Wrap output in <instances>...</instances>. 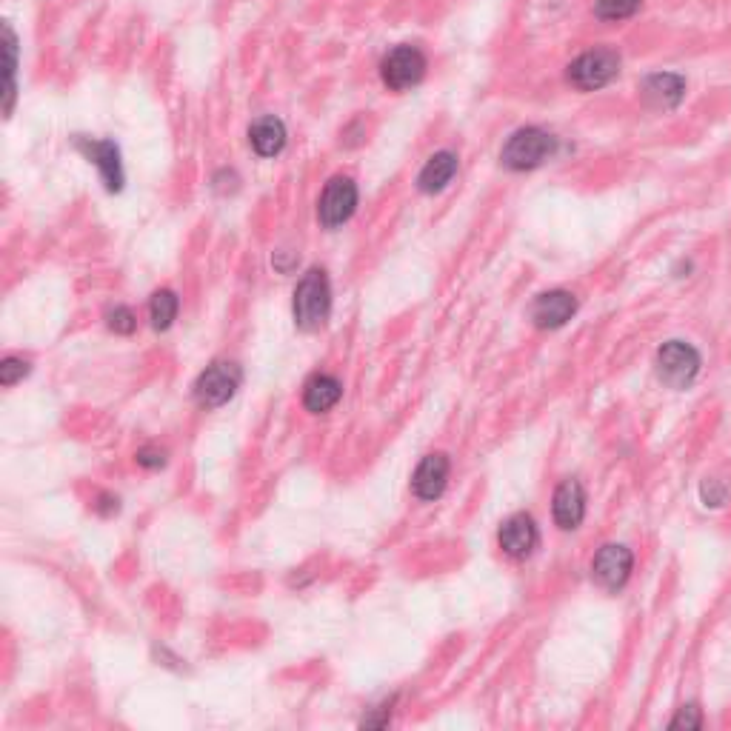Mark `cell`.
<instances>
[{
  "label": "cell",
  "mask_w": 731,
  "mask_h": 731,
  "mask_svg": "<svg viewBox=\"0 0 731 731\" xmlns=\"http://www.w3.org/2000/svg\"><path fill=\"white\" fill-rule=\"evenodd\" d=\"M457 172V155L452 152H437L429 158V163L423 166L420 178H417V186L423 192H440L449 180L455 178Z\"/></svg>",
  "instance_id": "obj_17"
},
{
  "label": "cell",
  "mask_w": 731,
  "mask_h": 731,
  "mask_svg": "<svg viewBox=\"0 0 731 731\" xmlns=\"http://www.w3.org/2000/svg\"><path fill=\"white\" fill-rule=\"evenodd\" d=\"M554 523L560 526V529H577L580 526V520H583V514H586V494L580 489V483L577 480H566V483H560L557 486V492H554Z\"/></svg>",
  "instance_id": "obj_10"
},
{
  "label": "cell",
  "mask_w": 731,
  "mask_h": 731,
  "mask_svg": "<svg viewBox=\"0 0 731 731\" xmlns=\"http://www.w3.org/2000/svg\"><path fill=\"white\" fill-rule=\"evenodd\" d=\"M240 386V369L235 363H215L209 366L195 383V397H198L200 406H223L226 400H232V395L238 392Z\"/></svg>",
  "instance_id": "obj_7"
},
{
  "label": "cell",
  "mask_w": 731,
  "mask_h": 731,
  "mask_svg": "<svg viewBox=\"0 0 731 731\" xmlns=\"http://www.w3.org/2000/svg\"><path fill=\"white\" fill-rule=\"evenodd\" d=\"M577 312V300L569 292H546L537 297L532 317L540 329H557Z\"/></svg>",
  "instance_id": "obj_12"
},
{
  "label": "cell",
  "mask_w": 731,
  "mask_h": 731,
  "mask_svg": "<svg viewBox=\"0 0 731 731\" xmlns=\"http://www.w3.org/2000/svg\"><path fill=\"white\" fill-rule=\"evenodd\" d=\"M537 543V529H534L532 517L526 514H514L503 523L500 529V549L509 557H526Z\"/></svg>",
  "instance_id": "obj_13"
},
{
  "label": "cell",
  "mask_w": 731,
  "mask_h": 731,
  "mask_svg": "<svg viewBox=\"0 0 731 731\" xmlns=\"http://www.w3.org/2000/svg\"><path fill=\"white\" fill-rule=\"evenodd\" d=\"M657 372L663 377V383H669L672 389H686V386H692V380L700 372V355L694 352V346L683 340H669L657 352Z\"/></svg>",
  "instance_id": "obj_4"
},
{
  "label": "cell",
  "mask_w": 731,
  "mask_h": 731,
  "mask_svg": "<svg viewBox=\"0 0 731 731\" xmlns=\"http://www.w3.org/2000/svg\"><path fill=\"white\" fill-rule=\"evenodd\" d=\"M249 140L260 158H275L286 146V126L280 118H260L249 129Z\"/></svg>",
  "instance_id": "obj_16"
},
{
  "label": "cell",
  "mask_w": 731,
  "mask_h": 731,
  "mask_svg": "<svg viewBox=\"0 0 731 731\" xmlns=\"http://www.w3.org/2000/svg\"><path fill=\"white\" fill-rule=\"evenodd\" d=\"M703 497H706L712 506H720V503H723V497H726V489H720V486H717V492H714V483H706V486H703Z\"/></svg>",
  "instance_id": "obj_25"
},
{
  "label": "cell",
  "mask_w": 731,
  "mask_h": 731,
  "mask_svg": "<svg viewBox=\"0 0 731 731\" xmlns=\"http://www.w3.org/2000/svg\"><path fill=\"white\" fill-rule=\"evenodd\" d=\"M26 372H29V363H26V360H20V357H6L3 366H0V383H3V386H15Z\"/></svg>",
  "instance_id": "obj_22"
},
{
  "label": "cell",
  "mask_w": 731,
  "mask_h": 731,
  "mask_svg": "<svg viewBox=\"0 0 731 731\" xmlns=\"http://www.w3.org/2000/svg\"><path fill=\"white\" fill-rule=\"evenodd\" d=\"M98 512L100 514H112L118 512V497H112V494H103L98 503Z\"/></svg>",
  "instance_id": "obj_26"
},
{
  "label": "cell",
  "mask_w": 731,
  "mask_h": 731,
  "mask_svg": "<svg viewBox=\"0 0 731 731\" xmlns=\"http://www.w3.org/2000/svg\"><path fill=\"white\" fill-rule=\"evenodd\" d=\"M554 146H557V140L549 132H543L537 126H529V129L514 132L512 138H509L506 149H503V163L509 169H514V172L537 169L540 163H546V160L552 158Z\"/></svg>",
  "instance_id": "obj_2"
},
{
  "label": "cell",
  "mask_w": 731,
  "mask_h": 731,
  "mask_svg": "<svg viewBox=\"0 0 731 731\" xmlns=\"http://www.w3.org/2000/svg\"><path fill=\"white\" fill-rule=\"evenodd\" d=\"M149 315H152V326L155 329H160V332L169 329L172 320L178 317V297H175V292H169V289L155 292L152 303H149Z\"/></svg>",
  "instance_id": "obj_19"
},
{
  "label": "cell",
  "mask_w": 731,
  "mask_h": 731,
  "mask_svg": "<svg viewBox=\"0 0 731 731\" xmlns=\"http://www.w3.org/2000/svg\"><path fill=\"white\" fill-rule=\"evenodd\" d=\"M686 95V80L672 72H657L643 83V98L657 109H672Z\"/></svg>",
  "instance_id": "obj_14"
},
{
  "label": "cell",
  "mask_w": 731,
  "mask_h": 731,
  "mask_svg": "<svg viewBox=\"0 0 731 731\" xmlns=\"http://www.w3.org/2000/svg\"><path fill=\"white\" fill-rule=\"evenodd\" d=\"M632 563H634V557L626 546H603L592 563L594 580H597L603 589L614 592V589H620V586L629 580V574H632Z\"/></svg>",
  "instance_id": "obj_8"
},
{
  "label": "cell",
  "mask_w": 731,
  "mask_h": 731,
  "mask_svg": "<svg viewBox=\"0 0 731 731\" xmlns=\"http://www.w3.org/2000/svg\"><path fill=\"white\" fill-rule=\"evenodd\" d=\"M138 463L140 466H146V469H160L163 463H166V455L160 452V449H140L138 452Z\"/></svg>",
  "instance_id": "obj_24"
},
{
  "label": "cell",
  "mask_w": 731,
  "mask_h": 731,
  "mask_svg": "<svg viewBox=\"0 0 731 731\" xmlns=\"http://www.w3.org/2000/svg\"><path fill=\"white\" fill-rule=\"evenodd\" d=\"M106 320H109V329H115L118 335H132L135 326H138V320L132 315V309H126V306H115Z\"/></svg>",
  "instance_id": "obj_21"
},
{
  "label": "cell",
  "mask_w": 731,
  "mask_h": 731,
  "mask_svg": "<svg viewBox=\"0 0 731 731\" xmlns=\"http://www.w3.org/2000/svg\"><path fill=\"white\" fill-rule=\"evenodd\" d=\"M637 6H640V0H597L594 12H597V18L603 20H623L634 15Z\"/></svg>",
  "instance_id": "obj_20"
},
{
  "label": "cell",
  "mask_w": 731,
  "mask_h": 731,
  "mask_svg": "<svg viewBox=\"0 0 731 731\" xmlns=\"http://www.w3.org/2000/svg\"><path fill=\"white\" fill-rule=\"evenodd\" d=\"M78 146L86 152V158L92 160L100 169V175L106 180L109 192H118L123 186V169H120V152L112 140H78Z\"/></svg>",
  "instance_id": "obj_9"
},
{
  "label": "cell",
  "mask_w": 731,
  "mask_h": 731,
  "mask_svg": "<svg viewBox=\"0 0 731 731\" xmlns=\"http://www.w3.org/2000/svg\"><path fill=\"white\" fill-rule=\"evenodd\" d=\"M3 52H6V112H12L15 103V72H18V38L12 26H3Z\"/></svg>",
  "instance_id": "obj_18"
},
{
  "label": "cell",
  "mask_w": 731,
  "mask_h": 731,
  "mask_svg": "<svg viewBox=\"0 0 731 731\" xmlns=\"http://www.w3.org/2000/svg\"><path fill=\"white\" fill-rule=\"evenodd\" d=\"M700 726H703V717L697 712V706L680 709V714L672 720V729H700Z\"/></svg>",
  "instance_id": "obj_23"
},
{
  "label": "cell",
  "mask_w": 731,
  "mask_h": 731,
  "mask_svg": "<svg viewBox=\"0 0 731 731\" xmlns=\"http://www.w3.org/2000/svg\"><path fill=\"white\" fill-rule=\"evenodd\" d=\"M617 72H620V55L609 46H603V49H592L574 60L569 66V83L577 86L580 92H594V89L606 86Z\"/></svg>",
  "instance_id": "obj_3"
},
{
  "label": "cell",
  "mask_w": 731,
  "mask_h": 731,
  "mask_svg": "<svg viewBox=\"0 0 731 731\" xmlns=\"http://www.w3.org/2000/svg\"><path fill=\"white\" fill-rule=\"evenodd\" d=\"M446 480H449L446 455H426L420 460L415 477H412V489L420 500H435L446 489Z\"/></svg>",
  "instance_id": "obj_11"
},
{
  "label": "cell",
  "mask_w": 731,
  "mask_h": 731,
  "mask_svg": "<svg viewBox=\"0 0 731 731\" xmlns=\"http://www.w3.org/2000/svg\"><path fill=\"white\" fill-rule=\"evenodd\" d=\"M380 75H383V83L395 92L412 89L426 75V58L417 46H397L383 60Z\"/></svg>",
  "instance_id": "obj_5"
},
{
  "label": "cell",
  "mask_w": 731,
  "mask_h": 731,
  "mask_svg": "<svg viewBox=\"0 0 731 731\" xmlns=\"http://www.w3.org/2000/svg\"><path fill=\"white\" fill-rule=\"evenodd\" d=\"M329 306H332V289H329V277L320 269H312L309 275L297 283L295 289V320L303 329H317L323 326V320L329 317Z\"/></svg>",
  "instance_id": "obj_1"
},
{
  "label": "cell",
  "mask_w": 731,
  "mask_h": 731,
  "mask_svg": "<svg viewBox=\"0 0 731 731\" xmlns=\"http://www.w3.org/2000/svg\"><path fill=\"white\" fill-rule=\"evenodd\" d=\"M340 395H343V386H340L337 377L315 375L309 383H306V389H303V406H306V412H312V415H323V412H329L332 406H337Z\"/></svg>",
  "instance_id": "obj_15"
},
{
  "label": "cell",
  "mask_w": 731,
  "mask_h": 731,
  "mask_svg": "<svg viewBox=\"0 0 731 731\" xmlns=\"http://www.w3.org/2000/svg\"><path fill=\"white\" fill-rule=\"evenodd\" d=\"M357 186L349 178H332L326 183L320 203H317V218L326 229H335L340 223L355 215Z\"/></svg>",
  "instance_id": "obj_6"
}]
</instances>
